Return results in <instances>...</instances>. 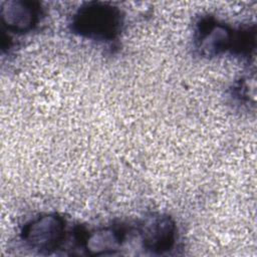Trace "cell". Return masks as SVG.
<instances>
[{
  "instance_id": "1",
  "label": "cell",
  "mask_w": 257,
  "mask_h": 257,
  "mask_svg": "<svg viewBox=\"0 0 257 257\" xmlns=\"http://www.w3.org/2000/svg\"><path fill=\"white\" fill-rule=\"evenodd\" d=\"M69 25L73 33L83 38L112 42L121 32L123 15L118 7L110 3L91 1L78 7Z\"/></svg>"
},
{
  "instance_id": "2",
  "label": "cell",
  "mask_w": 257,
  "mask_h": 257,
  "mask_svg": "<svg viewBox=\"0 0 257 257\" xmlns=\"http://www.w3.org/2000/svg\"><path fill=\"white\" fill-rule=\"evenodd\" d=\"M20 237L30 249L49 254L63 245L66 238V222L57 213H44L25 223Z\"/></svg>"
},
{
  "instance_id": "3",
  "label": "cell",
  "mask_w": 257,
  "mask_h": 257,
  "mask_svg": "<svg viewBox=\"0 0 257 257\" xmlns=\"http://www.w3.org/2000/svg\"><path fill=\"white\" fill-rule=\"evenodd\" d=\"M236 30L214 17H203L196 25L194 44L200 55L214 57L232 52Z\"/></svg>"
},
{
  "instance_id": "4",
  "label": "cell",
  "mask_w": 257,
  "mask_h": 257,
  "mask_svg": "<svg viewBox=\"0 0 257 257\" xmlns=\"http://www.w3.org/2000/svg\"><path fill=\"white\" fill-rule=\"evenodd\" d=\"M137 235L143 248L155 254L170 251L177 239V226L172 217L163 213H151L137 223Z\"/></svg>"
},
{
  "instance_id": "5",
  "label": "cell",
  "mask_w": 257,
  "mask_h": 257,
  "mask_svg": "<svg viewBox=\"0 0 257 257\" xmlns=\"http://www.w3.org/2000/svg\"><path fill=\"white\" fill-rule=\"evenodd\" d=\"M133 230V227L122 223L106 225L90 230L77 228L75 230V239L87 255H108L120 248L127 234Z\"/></svg>"
},
{
  "instance_id": "6",
  "label": "cell",
  "mask_w": 257,
  "mask_h": 257,
  "mask_svg": "<svg viewBox=\"0 0 257 257\" xmlns=\"http://www.w3.org/2000/svg\"><path fill=\"white\" fill-rule=\"evenodd\" d=\"M41 15L39 3L27 0H9L1 4L2 26L12 33H26L34 29Z\"/></svg>"
}]
</instances>
